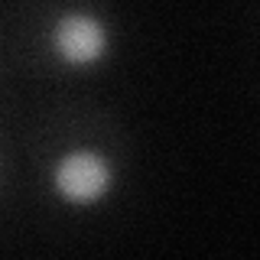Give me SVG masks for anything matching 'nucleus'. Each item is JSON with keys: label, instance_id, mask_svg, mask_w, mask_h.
Masks as SVG:
<instances>
[{"label": "nucleus", "instance_id": "obj_2", "mask_svg": "<svg viewBox=\"0 0 260 260\" xmlns=\"http://www.w3.org/2000/svg\"><path fill=\"white\" fill-rule=\"evenodd\" d=\"M124 52L111 0H23L13 55L39 81L81 85L108 75Z\"/></svg>", "mask_w": 260, "mask_h": 260}, {"label": "nucleus", "instance_id": "obj_3", "mask_svg": "<svg viewBox=\"0 0 260 260\" xmlns=\"http://www.w3.org/2000/svg\"><path fill=\"white\" fill-rule=\"evenodd\" d=\"M10 182H13V150H10V143H7V137L0 134V202H4Z\"/></svg>", "mask_w": 260, "mask_h": 260}, {"label": "nucleus", "instance_id": "obj_1", "mask_svg": "<svg viewBox=\"0 0 260 260\" xmlns=\"http://www.w3.org/2000/svg\"><path fill=\"white\" fill-rule=\"evenodd\" d=\"M32 179L49 208L72 218L101 215L130 179V137L111 111L69 101L46 111L29 140Z\"/></svg>", "mask_w": 260, "mask_h": 260}]
</instances>
